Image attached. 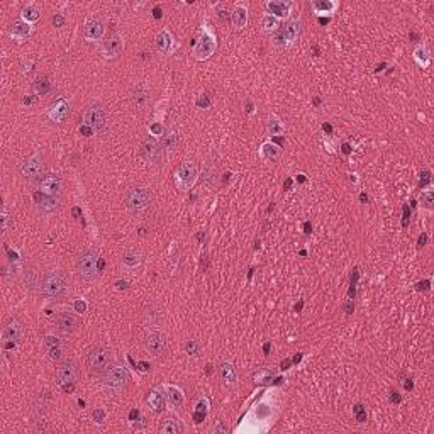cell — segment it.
<instances>
[{"label": "cell", "mask_w": 434, "mask_h": 434, "mask_svg": "<svg viewBox=\"0 0 434 434\" xmlns=\"http://www.w3.org/2000/svg\"><path fill=\"white\" fill-rule=\"evenodd\" d=\"M429 182V172H424L422 173V183H427Z\"/></svg>", "instance_id": "cell-55"}, {"label": "cell", "mask_w": 434, "mask_h": 434, "mask_svg": "<svg viewBox=\"0 0 434 434\" xmlns=\"http://www.w3.org/2000/svg\"><path fill=\"white\" fill-rule=\"evenodd\" d=\"M231 21H233V26L236 31L244 29L248 24V9L244 4H236L233 9V15H231Z\"/></svg>", "instance_id": "cell-25"}, {"label": "cell", "mask_w": 434, "mask_h": 434, "mask_svg": "<svg viewBox=\"0 0 434 434\" xmlns=\"http://www.w3.org/2000/svg\"><path fill=\"white\" fill-rule=\"evenodd\" d=\"M209 409H211V402H209L207 397H200L199 402L195 405V412H200V414H205L209 412Z\"/></svg>", "instance_id": "cell-41"}, {"label": "cell", "mask_w": 434, "mask_h": 434, "mask_svg": "<svg viewBox=\"0 0 434 434\" xmlns=\"http://www.w3.org/2000/svg\"><path fill=\"white\" fill-rule=\"evenodd\" d=\"M105 36V22L100 17H92L83 26V37L88 43H99Z\"/></svg>", "instance_id": "cell-15"}, {"label": "cell", "mask_w": 434, "mask_h": 434, "mask_svg": "<svg viewBox=\"0 0 434 434\" xmlns=\"http://www.w3.org/2000/svg\"><path fill=\"white\" fill-rule=\"evenodd\" d=\"M46 346L48 348H51V346H60L61 345V341H60V337H53V336H48L46 337Z\"/></svg>", "instance_id": "cell-47"}, {"label": "cell", "mask_w": 434, "mask_h": 434, "mask_svg": "<svg viewBox=\"0 0 434 434\" xmlns=\"http://www.w3.org/2000/svg\"><path fill=\"white\" fill-rule=\"evenodd\" d=\"M146 402H148L149 409L153 412L160 414L163 409H165V399H163V393L158 390V388H153V390L148 392V397H146Z\"/></svg>", "instance_id": "cell-31"}, {"label": "cell", "mask_w": 434, "mask_h": 434, "mask_svg": "<svg viewBox=\"0 0 434 434\" xmlns=\"http://www.w3.org/2000/svg\"><path fill=\"white\" fill-rule=\"evenodd\" d=\"M51 82H48V78H37V80L34 82V90H36V93L37 95H46L48 92H51Z\"/></svg>", "instance_id": "cell-39"}, {"label": "cell", "mask_w": 434, "mask_h": 434, "mask_svg": "<svg viewBox=\"0 0 434 434\" xmlns=\"http://www.w3.org/2000/svg\"><path fill=\"white\" fill-rule=\"evenodd\" d=\"M212 431L214 432H222V434H228L229 432V427L226 426V422L224 421H216V424H214V427H212Z\"/></svg>", "instance_id": "cell-44"}, {"label": "cell", "mask_w": 434, "mask_h": 434, "mask_svg": "<svg viewBox=\"0 0 434 434\" xmlns=\"http://www.w3.org/2000/svg\"><path fill=\"white\" fill-rule=\"evenodd\" d=\"M280 37L284 39L285 48H289L290 44H294L298 36H300V17H290L285 22V26L281 27V31L278 32Z\"/></svg>", "instance_id": "cell-19"}, {"label": "cell", "mask_w": 434, "mask_h": 434, "mask_svg": "<svg viewBox=\"0 0 434 434\" xmlns=\"http://www.w3.org/2000/svg\"><path fill=\"white\" fill-rule=\"evenodd\" d=\"M104 385L105 388H109V390H114V392H121L124 388L127 387L129 383V371L126 366H112L104 373Z\"/></svg>", "instance_id": "cell-9"}, {"label": "cell", "mask_w": 434, "mask_h": 434, "mask_svg": "<svg viewBox=\"0 0 434 434\" xmlns=\"http://www.w3.org/2000/svg\"><path fill=\"white\" fill-rule=\"evenodd\" d=\"M426 239H427V236L426 234H422L421 238H419V246H424V243H426Z\"/></svg>", "instance_id": "cell-57"}, {"label": "cell", "mask_w": 434, "mask_h": 434, "mask_svg": "<svg viewBox=\"0 0 434 434\" xmlns=\"http://www.w3.org/2000/svg\"><path fill=\"white\" fill-rule=\"evenodd\" d=\"M87 365L93 373H105L112 365V351L104 345H93L87 349Z\"/></svg>", "instance_id": "cell-5"}, {"label": "cell", "mask_w": 434, "mask_h": 434, "mask_svg": "<svg viewBox=\"0 0 434 434\" xmlns=\"http://www.w3.org/2000/svg\"><path fill=\"white\" fill-rule=\"evenodd\" d=\"M36 207L43 216H51V214L58 212L61 207V200L58 195H46L43 192L36 194Z\"/></svg>", "instance_id": "cell-16"}, {"label": "cell", "mask_w": 434, "mask_h": 434, "mask_svg": "<svg viewBox=\"0 0 434 434\" xmlns=\"http://www.w3.org/2000/svg\"><path fill=\"white\" fill-rule=\"evenodd\" d=\"M149 131L153 133L155 136H161V134H163V126H160V124H155V126L151 127Z\"/></svg>", "instance_id": "cell-51"}, {"label": "cell", "mask_w": 434, "mask_h": 434, "mask_svg": "<svg viewBox=\"0 0 434 434\" xmlns=\"http://www.w3.org/2000/svg\"><path fill=\"white\" fill-rule=\"evenodd\" d=\"M93 419L97 421L99 424H102L104 419H105V412H104L102 409H97V410H95V412H93Z\"/></svg>", "instance_id": "cell-49"}, {"label": "cell", "mask_w": 434, "mask_h": 434, "mask_svg": "<svg viewBox=\"0 0 434 434\" xmlns=\"http://www.w3.org/2000/svg\"><path fill=\"white\" fill-rule=\"evenodd\" d=\"M155 44H156V49L160 54H170L175 46V41H173V36L170 34V31L161 29L158 32L155 37Z\"/></svg>", "instance_id": "cell-24"}, {"label": "cell", "mask_w": 434, "mask_h": 434, "mask_svg": "<svg viewBox=\"0 0 434 434\" xmlns=\"http://www.w3.org/2000/svg\"><path fill=\"white\" fill-rule=\"evenodd\" d=\"M21 17L24 22H27V24H32V22H37L39 17H41V10H39L36 4H27L26 7L22 9Z\"/></svg>", "instance_id": "cell-34"}, {"label": "cell", "mask_w": 434, "mask_h": 434, "mask_svg": "<svg viewBox=\"0 0 434 434\" xmlns=\"http://www.w3.org/2000/svg\"><path fill=\"white\" fill-rule=\"evenodd\" d=\"M129 100H131V105L134 110H138V112L146 110L151 104V88L146 85L144 82H138L131 90Z\"/></svg>", "instance_id": "cell-11"}, {"label": "cell", "mask_w": 434, "mask_h": 434, "mask_svg": "<svg viewBox=\"0 0 434 434\" xmlns=\"http://www.w3.org/2000/svg\"><path fill=\"white\" fill-rule=\"evenodd\" d=\"M161 149H163L161 146L158 144L156 139L151 138V136H146L143 141H141V146H139L141 156L149 163H158L161 160Z\"/></svg>", "instance_id": "cell-18"}, {"label": "cell", "mask_w": 434, "mask_h": 434, "mask_svg": "<svg viewBox=\"0 0 434 434\" xmlns=\"http://www.w3.org/2000/svg\"><path fill=\"white\" fill-rule=\"evenodd\" d=\"M261 26H263V31L265 32H275L278 29V19L277 17H273V15H270V14H265L263 15V19H261Z\"/></svg>", "instance_id": "cell-38"}, {"label": "cell", "mask_w": 434, "mask_h": 434, "mask_svg": "<svg viewBox=\"0 0 434 434\" xmlns=\"http://www.w3.org/2000/svg\"><path fill=\"white\" fill-rule=\"evenodd\" d=\"M197 178H199V170L197 165L192 161L182 163L177 170H175V185L180 190H190L195 185Z\"/></svg>", "instance_id": "cell-8"}, {"label": "cell", "mask_w": 434, "mask_h": 434, "mask_svg": "<svg viewBox=\"0 0 434 434\" xmlns=\"http://www.w3.org/2000/svg\"><path fill=\"white\" fill-rule=\"evenodd\" d=\"M7 224H9V209H7V205H4V209H2V229L4 231L7 229Z\"/></svg>", "instance_id": "cell-46"}, {"label": "cell", "mask_w": 434, "mask_h": 434, "mask_svg": "<svg viewBox=\"0 0 434 434\" xmlns=\"http://www.w3.org/2000/svg\"><path fill=\"white\" fill-rule=\"evenodd\" d=\"M289 365H290V362H289V360H285V362H281V368L287 370V368H289Z\"/></svg>", "instance_id": "cell-59"}, {"label": "cell", "mask_w": 434, "mask_h": 434, "mask_svg": "<svg viewBox=\"0 0 434 434\" xmlns=\"http://www.w3.org/2000/svg\"><path fill=\"white\" fill-rule=\"evenodd\" d=\"M324 131H328V133H331V126H329V124H324Z\"/></svg>", "instance_id": "cell-62"}, {"label": "cell", "mask_w": 434, "mask_h": 434, "mask_svg": "<svg viewBox=\"0 0 434 434\" xmlns=\"http://www.w3.org/2000/svg\"><path fill=\"white\" fill-rule=\"evenodd\" d=\"M73 309H75V312L83 314L87 311V302L85 300H77L75 304H73Z\"/></svg>", "instance_id": "cell-45"}, {"label": "cell", "mask_w": 434, "mask_h": 434, "mask_svg": "<svg viewBox=\"0 0 434 434\" xmlns=\"http://www.w3.org/2000/svg\"><path fill=\"white\" fill-rule=\"evenodd\" d=\"M10 36H12L14 39H17V41H24L26 37H29V34L32 32V27L31 24H27V22L24 21H15L12 26H10Z\"/></svg>", "instance_id": "cell-27"}, {"label": "cell", "mask_w": 434, "mask_h": 434, "mask_svg": "<svg viewBox=\"0 0 434 434\" xmlns=\"http://www.w3.org/2000/svg\"><path fill=\"white\" fill-rule=\"evenodd\" d=\"M2 337H4L5 346H7V348H15V345L21 343L22 337H24V328H22V324L19 323L17 319H10L4 326Z\"/></svg>", "instance_id": "cell-13"}, {"label": "cell", "mask_w": 434, "mask_h": 434, "mask_svg": "<svg viewBox=\"0 0 434 434\" xmlns=\"http://www.w3.org/2000/svg\"><path fill=\"white\" fill-rule=\"evenodd\" d=\"M151 200H153V195H151V190L146 187H133L124 195V204L133 214H143L144 211H148L151 207Z\"/></svg>", "instance_id": "cell-3"}, {"label": "cell", "mask_w": 434, "mask_h": 434, "mask_svg": "<svg viewBox=\"0 0 434 434\" xmlns=\"http://www.w3.org/2000/svg\"><path fill=\"white\" fill-rule=\"evenodd\" d=\"M68 285L70 280L65 272H61V270H51V272H46L43 275L41 284H39V290L49 300H58V298H63L66 295Z\"/></svg>", "instance_id": "cell-1"}, {"label": "cell", "mask_w": 434, "mask_h": 434, "mask_svg": "<svg viewBox=\"0 0 434 434\" xmlns=\"http://www.w3.org/2000/svg\"><path fill=\"white\" fill-rule=\"evenodd\" d=\"M36 100H37L36 97H29V95H27V97H24V104H27V105H29V104H34Z\"/></svg>", "instance_id": "cell-54"}, {"label": "cell", "mask_w": 434, "mask_h": 434, "mask_svg": "<svg viewBox=\"0 0 434 434\" xmlns=\"http://www.w3.org/2000/svg\"><path fill=\"white\" fill-rule=\"evenodd\" d=\"M19 172L22 175V178L26 180H36L37 177H41L44 172V156L41 151H34L31 156H27L24 163L21 165Z\"/></svg>", "instance_id": "cell-10"}, {"label": "cell", "mask_w": 434, "mask_h": 434, "mask_svg": "<svg viewBox=\"0 0 434 434\" xmlns=\"http://www.w3.org/2000/svg\"><path fill=\"white\" fill-rule=\"evenodd\" d=\"M48 353H49V358L51 360H60L61 356H63V346H51V348H48Z\"/></svg>", "instance_id": "cell-42"}, {"label": "cell", "mask_w": 434, "mask_h": 434, "mask_svg": "<svg viewBox=\"0 0 434 434\" xmlns=\"http://www.w3.org/2000/svg\"><path fill=\"white\" fill-rule=\"evenodd\" d=\"M265 5H267L268 14L273 15V17H277V19L289 17L290 12H292V7H294V4L292 2H284V0H270V2H267Z\"/></svg>", "instance_id": "cell-21"}, {"label": "cell", "mask_w": 434, "mask_h": 434, "mask_svg": "<svg viewBox=\"0 0 434 434\" xmlns=\"http://www.w3.org/2000/svg\"><path fill=\"white\" fill-rule=\"evenodd\" d=\"M53 22H54V26H61L65 22V19L61 17V15H56V17L53 19Z\"/></svg>", "instance_id": "cell-53"}, {"label": "cell", "mask_w": 434, "mask_h": 434, "mask_svg": "<svg viewBox=\"0 0 434 434\" xmlns=\"http://www.w3.org/2000/svg\"><path fill=\"white\" fill-rule=\"evenodd\" d=\"M61 188H63V182L58 175H48L39 182V192L46 195H60Z\"/></svg>", "instance_id": "cell-22"}, {"label": "cell", "mask_w": 434, "mask_h": 434, "mask_svg": "<svg viewBox=\"0 0 434 434\" xmlns=\"http://www.w3.org/2000/svg\"><path fill=\"white\" fill-rule=\"evenodd\" d=\"M143 343H144V348L156 358H163L168 353V339H166L165 332H161L158 329L146 331Z\"/></svg>", "instance_id": "cell-7"}, {"label": "cell", "mask_w": 434, "mask_h": 434, "mask_svg": "<svg viewBox=\"0 0 434 434\" xmlns=\"http://www.w3.org/2000/svg\"><path fill=\"white\" fill-rule=\"evenodd\" d=\"M354 412H356V417H358L360 422H363V421L366 419V414H365V410H363V405H356V407H354Z\"/></svg>", "instance_id": "cell-48"}, {"label": "cell", "mask_w": 434, "mask_h": 434, "mask_svg": "<svg viewBox=\"0 0 434 434\" xmlns=\"http://www.w3.org/2000/svg\"><path fill=\"white\" fill-rule=\"evenodd\" d=\"M121 263H122V267H126L127 270H136L139 268V265H141V256H139V253L136 251H124L122 253V256H121Z\"/></svg>", "instance_id": "cell-35"}, {"label": "cell", "mask_w": 434, "mask_h": 434, "mask_svg": "<svg viewBox=\"0 0 434 434\" xmlns=\"http://www.w3.org/2000/svg\"><path fill=\"white\" fill-rule=\"evenodd\" d=\"M343 151H345V153L348 155V153H349V146H348V144H345V146H343Z\"/></svg>", "instance_id": "cell-61"}, {"label": "cell", "mask_w": 434, "mask_h": 434, "mask_svg": "<svg viewBox=\"0 0 434 434\" xmlns=\"http://www.w3.org/2000/svg\"><path fill=\"white\" fill-rule=\"evenodd\" d=\"M48 119L53 122H63L70 116V104L66 99H58L54 104L49 105L48 109Z\"/></svg>", "instance_id": "cell-20"}, {"label": "cell", "mask_w": 434, "mask_h": 434, "mask_svg": "<svg viewBox=\"0 0 434 434\" xmlns=\"http://www.w3.org/2000/svg\"><path fill=\"white\" fill-rule=\"evenodd\" d=\"M138 417H139V410H138V409H133L131 414H129V421H136Z\"/></svg>", "instance_id": "cell-52"}, {"label": "cell", "mask_w": 434, "mask_h": 434, "mask_svg": "<svg viewBox=\"0 0 434 434\" xmlns=\"http://www.w3.org/2000/svg\"><path fill=\"white\" fill-rule=\"evenodd\" d=\"M217 48V37L214 34V31L209 27L207 24H204L200 27V32H199V37L195 39V44H194V49H192V53L197 60L204 61L209 60L211 56L214 54Z\"/></svg>", "instance_id": "cell-4"}, {"label": "cell", "mask_w": 434, "mask_h": 434, "mask_svg": "<svg viewBox=\"0 0 434 434\" xmlns=\"http://www.w3.org/2000/svg\"><path fill=\"white\" fill-rule=\"evenodd\" d=\"M300 360H302V354H297V356L294 358V362H295V363H298V362H300Z\"/></svg>", "instance_id": "cell-60"}, {"label": "cell", "mask_w": 434, "mask_h": 434, "mask_svg": "<svg viewBox=\"0 0 434 434\" xmlns=\"http://www.w3.org/2000/svg\"><path fill=\"white\" fill-rule=\"evenodd\" d=\"M178 146V131L173 126H168L161 134V148L173 151Z\"/></svg>", "instance_id": "cell-28"}, {"label": "cell", "mask_w": 434, "mask_h": 434, "mask_svg": "<svg viewBox=\"0 0 434 434\" xmlns=\"http://www.w3.org/2000/svg\"><path fill=\"white\" fill-rule=\"evenodd\" d=\"M155 17H156V19H160V17H161V9H160V7H156V9H155Z\"/></svg>", "instance_id": "cell-58"}, {"label": "cell", "mask_w": 434, "mask_h": 434, "mask_svg": "<svg viewBox=\"0 0 434 434\" xmlns=\"http://www.w3.org/2000/svg\"><path fill=\"white\" fill-rule=\"evenodd\" d=\"M82 126H87L93 133H104L107 129V116L100 102H92L82 114Z\"/></svg>", "instance_id": "cell-6"}, {"label": "cell", "mask_w": 434, "mask_h": 434, "mask_svg": "<svg viewBox=\"0 0 434 434\" xmlns=\"http://www.w3.org/2000/svg\"><path fill=\"white\" fill-rule=\"evenodd\" d=\"M78 317L71 311H61L54 315V328L63 334H71L78 328Z\"/></svg>", "instance_id": "cell-17"}, {"label": "cell", "mask_w": 434, "mask_h": 434, "mask_svg": "<svg viewBox=\"0 0 434 434\" xmlns=\"http://www.w3.org/2000/svg\"><path fill=\"white\" fill-rule=\"evenodd\" d=\"M267 133L270 136H281L285 133V126L277 116H270L267 121Z\"/></svg>", "instance_id": "cell-36"}, {"label": "cell", "mask_w": 434, "mask_h": 434, "mask_svg": "<svg viewBox=\"0 0 434 434\" xmlns=\"http://www.w3.org/2000/svg\"><path fill=\"white\" fill-rule=\"evenodd\" d=\"M414 61L421 66V68H427V66L431 65V54H429V49H427L426 44H421V46H417L414 49Z\"/></svg>", "instance_id": "cell-32"}, {"label": "cell", "mask_w": 434, "mask_h": 434, "mask_svg": "<svg viewBox=\"0 0 434 434\" xmlns=\"http://www.w3.org/2000/svg\"><path fill=\"white\" fill-rule=\"evenodd\" d=\"M419 199H421V205L424 209H427V211H431V209L434 207V190H432L431 185L426 190H421Z\"/></svg>", "instance_id": "cell-37"}, {"label": "cell", "mask_w": 434, "mask_h": 434, "mask_svg": "<svg viewBox=\"0 0 434 434\" xmlns=\"http://www.w3.org/2000/svg\"><path fill=\"white\" fill-rule=\"evenodd\" d=\"M260 156L263 158V160L275 163V161H278L280 158H281V149H280V146H277V144H273V143H270V141H267V143L261 144V148H260Z\"/></svg>", "instance_id": "cell-29"}, {"label": "cell", "mask_w": 434, "mask_h": 434, "mask_svg": "<svg viewBox=\"0 0 434 434\" xmlns=\"http://www.w3.org/2000/svg\"><path fill=\"white\" fill-rule=\"evenodd\" d=\"M219 375H221V380L226 383L228 387H234L236 382H238V373H236L234 366L228 362L219 365Z\"/></svg>", "instance_id": "cell-30"}, {"label": "cell", "mask_w": 434, "mask_h": 434, "mask_svg": "<svg viewBox=\"0 0 434 434\" xmlns=\"http://www.w3.org/2000/svg\"><path fill=\"white\" fill-rule=\"evenodd\" d=\"M185 351H187L188 354H197L199 353V343H197L195 339H188L187 345H185Z\"/></svg>", "instance_id": "cell-43"}, {"label": "cell", "mask_w": 434, "mask_h": 434, "mask_svg": "<svg viewBox=\"0 0 434 434\" xmlns=\"http://www.w3.org/2000/svg\"><path fill=\"white\" fill-rule=\"evenodd\" d=\"M116 289L117 290H127L129 289V281L127 280H117L116 281Z\"/></svg>", "instance_id": "cell-50"}, {"label": "cell", "mask_w": 434, "mask_h": 434, "mask_svg": "<svg viewBox=\"0 0 434 434\" xmlns=\"http://www.w3.org/2000/svg\"><path fill=\"white\" fill-rule=\"evenodd\" d=\"M160 432L163 434H180L183 432V426L178 419H173V417H168L160 424Z\"/></svg>", "instance_id": "cell-33"}, {"label": "cell", "mask_w": 434, "mask_h": 434, "mask_svg": "<svg viewBox=\"0 0 434 434\" xmlns=\"http://www.w3.org/2000/svg\"><path fill=\"white\" fill-rule=\"evenodd\" d=\"M272 379H273V373L270 370H267V368H261L260 371H256V373H255V380L258 383H270V382H272Z\"/></svg>", "instance_id": "cell-40"}, {"label": "cell", "mask_w": 434, "mask_h": 434, "mask_svg": "<svg viewBox=\"0 0 434 434\" xmlns=\"http://www.w3.org/2000/svg\"><path fill=\"white\" fill-rule=\"evenodd\" d=\"M311 9L315 15H332L337 9V2H332V0H314L311 4Z\"/></svg>", "instance_id": "cell-26"}, {"label": "cell", "mask_w": 434, "mask_h": 434, "mask_svg": "<svg viewBox=\"0 0 434 434\" xmlns=\"http://www.w3.org/2000/svg\"><path fill=\"white\" fill-rule=\"evenodd\" d=\"M161 392L163 395L168 399V402H170L173 407H182L183 402H185V395L182 392V388H178L177 385H170V383H165V385H161Z\"/></svg>", "instance_id": "cell-23"}, {"label": "cell", "mask_w": 434, "mask_h": 434, "mask_svg": "<svg viewBox=\"0 0 434 434\" xmlns=\"http://www.w3.org/2000/svg\"><path fill=\"white\" fill-rule=\"evenodd\" d=\"M122 49H124V39L119 32L105 37V41H102V44H100V53H102L104 58L109 60L117 58L122 53Z\"/></svg>", "instance_id": "cell-14"}, {"label": "cell", "mask_w": 434, "mask_h": 434, "mask_svg": "<svg viewBox=\"0 0 434 434\" xmlns=\"http://www.w3.org/2000/svg\"><path fill=\"white\" fill-rule=\"evenodd\" d=\"M78 379V365L75 360H63L60 363V366L56 368V382L60 383L61 387L65 385H71L75 383V380Z\"/></svg>", "instance_id": "cell-12"}, {"label": "cell", "mask_w": 434, "mask_h": 434, "mask_svg": "<svg viewBox=\"0 0 434 434\" xmlns=\"http://www.w3.org/2000/svg\"><path fill=\"white\" fill-rule=\"evenodd\" d=\"M99 253L93 248H83L77 258V273L85 281L99 278Z\"/></svg>", "instance_id": "cell-2"}, {"label": "cell", "mask_w": 434, "mask_h": 434, "mask_svg": "<svg viewBox=\"0 0 434 434\" xmlns=\"http://www.w3.org/2000/svg\"><path fill=\"white\" fill-rule=\"evenodd\" d=\"M390 400H392V402H400V397L397 395V392H392Z\"/></svg>", "instance_id": "cell-56"}]
</instances>
